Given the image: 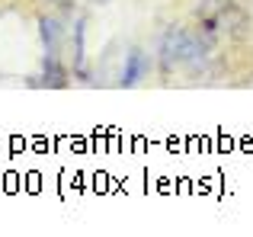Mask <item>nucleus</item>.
<instances>
[{"label":"nucleus","instance_id":"2","mask_svg":"<svg viewBox=\"0 0 253 237\" xmlns=\"http://www.w3.org/2000/svg\"><path fill=\"white\" fill-rule=\"evenodd\" d=\"M148 71H151V61H148V55H144L141 48H131L128 55H125V64H122V87H135L141 77H148Z\"/></svg>","mask_w":253,"mask_h":237},{"label":"nucleus","instance_id":"1","mask_svg":"<svg viewBox=\"0 0 253 237\" xmlns=\"http://www.w3.org/2000/svg\"><path fill=\"white\" fill-rule=\"evenodd\" d=\"M161 58H164V68H199L205 58L202 45H199L196 36H189V32L176 29L170 32L167 39H164V48H161Z\"/></svg>","mask_w":253,"mask_h":237}]
</instances>
